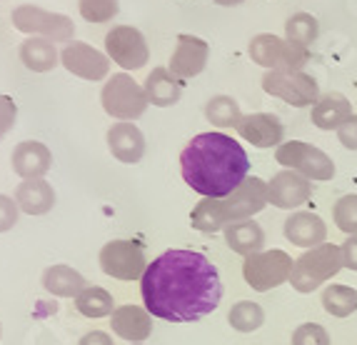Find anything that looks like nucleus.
I'll list each match as a JSON object with an SVG mask.
<instances>
[{
    "label": "nucleus",
    "instance_id": "f8f14e48",
    "mask_svg": "<svg viewBox=\"0 0 357 345\" xmlns=\"http://www.w3.org/2000/svg\"><path fill=\"white\" fill-rule=\"evenodd\" d=\"M105 53L113 63H118L123 68V73L140 71V68L148 66V58H150L148 41L132 25H115L113 30H107Z\"/></svg>",
    "mask_w": 357,
    "mask_h": 345
},
{
    "label": "nucleus",
    "instance_id": "c9c22d12",
    "mask_svg": "<svg viewBox=\"0 0 357 345\" xmlns=\"http://www.w3.org/2000/svg\"><path fill=\"white\" fill-rule=\"evenodd\" d=\"M18 120V105L8 96H0V140L13 131V125Z\"/></svg>",
    "mask_w": 357,
    "mask_h": 345
},
{
    "label": "nucleus",
    "instance_id": "1a4fd4ad",
    "mask_svg": "<svg viewBox=\"0 0 357 345\" xmlns=\"http://www.w3.org/2000/svg\"><path fill=\"white\" fill-rule=\"evenodd\" d=\"M262 90L292 108H312L320 101V85L305 71H268L262 75Z\"/></svg>",
    "mask_w": 357,
    "mask_h": 345
},
{
    "label": "nucleus",
    "instance_id": "473e14b6",
    "mask_svg": "<svg viewBox=\"0 0 357 345\" xmlns=\"http://www.w3.org/2000/svg\"><path fill=\"white\" fill-rule=\"evenodd\" d=\"M77 8H80V15H83L88 23L100 25L118 15L120 0H77Z\"/></svg>",
    "mask_w": 357,
    "mask_h": 345
},
{
    "label": "nucleus",
    "instance_id": "423d86ee",
    "mask_svg": "<svg viewBox=\"0 0 357 345\" xmlns=\"http://www.w3.org/2000/svg\"><path fill=\"white\" fill-rule=\"evenodd\" d=\"M250 60L265 71H303L310 60V48L278 38L273 33H260L250 41Z\"/></svg>",
    "mask_w": 357,
    "mask_h": 345
},
{
    "label": "nucleus",
    "instance_id": "ea45409f",
    "mask_svg": "<svg viewBox=\"0 0 357 345\" xmlns=\"http://www.w3.org/2000/svg\"><path fill=\"white\" fill-rule=\"evenodd\" d=\"M215 6H222V8H235V6H243L245 0H213Z\"/></svg>",
    "mask_w": 357,
    "mask_h": 345
},
{
    "label": "nucleus",
    "instance_id": "aec40b11",
    "mask_svg": "<svg viewBox=\"0 0 357 345\" xmlns=\"http://www.w3.org/2000/svg\"><path fill=\"white\" fill-rule=\"evenodd\" d=\"M110 328L118 338L128 343H143L153 333V316L148 313V308H140V305H120L110 316Z\"/></svg>",
    "mask_w": 357,
    "mask_h": 345
},
{
    "label": "nucleus",
    "instance_id": "2f4dec72",
    "mask_svg": "<svg viewBox=\"0 0 357 345\" xmlns=\"http://www.w3.org/2000/svg\"><path fill=\"white\" fill-rule=\"evenodd\" d=\"M333 221L345 235H357V196H342L333 205Z\"/></svg>",
    "mask_w": 357,
    "mask_h": 345
},
{
    "label": "nucleus",
    "instance_id": "412c9836",
    "mask_svg": "<svg viewBox=\"0 0 357 345\" xmlns=\"http://www.w3.org/2000/svg\"><path fill=\"white\" fill-rule=\"evenodd\" d=\"M350 115H352L350 98H345L342 93H333V90L325 93V96H320V101L310 110V120H312V125L320 128V131H337Z\"/></svg>",
    "mask_w": 357,
    "mask_h": 345
},
{
    "label": "nucleus",
    "instance_id": "2eb2a0df",
    "mask_svg": "<svg viewBox=\"0 0 357 345\" xmlns=\"http://www.w3.org/2000/svg\"><path fill=\"white\" fill-rule=\"evenodd\" d=\"M208 58H210V45L203 38L180 33L178 45H175L173 58H170V73L178 75L180 80H190V78H197L205 71Z\"/></svg>",
    "mask_w": 357,
    "mask_h": 345
},
{
    "label": "nucleus",
    "instance_id": "39448f33",
    "mask_svg": "<svg viewBox=\"0 0 357 345\" xmlns=\"http://www.w3.org/2000/svg\"><path fill=\"white\" fill-rule=\"evenodd\" d=\"M100 103L110 118L126 120V123H135L137 118H143L150 105L145 88L130 73H115L113 78H107L100 90Z\"/></svg>",
    "mask_w": 357,
    "mask_h": 345
},
{
    "label": "nucleus",
    "instance_id": "58836bf2",
    "mask_svg": "<svg viewBox=\"0 0 357 345\" xmlns=\"http://www.w3.org/2000/svg\"><path fill=\"white\" fill-rule=\"evenodd\" d=\"M77 345H115V343H113V338L107 333H102V330H90V333H85L83 338H80Z\"/></svg>",
    "mask_w": 357,
    "mask_h": 345
},
{
    "label": "nucleus",
    "instance_id": "9d476101",
    "mask_svg": "<svg viewBox=\"0 0 357 345\" xmlns=\"http://www.w3.org/2000/svg\"><path fill=\"white\" fill-rule=\"evenodd\" d=\"M10 20L25 36L48 38V41L66 43V45L75 38V25L68 15L45 10V8L38 6H18L10 13Z\"/></svg>",
    "mask_w": 357,
    "mask_h": 345
},
{
    "label": "nucleus",
    "instance_id": "79ce46f5",
    "mask_svg": "<svg viewBox=\"0 0 357 345\" xmlns=\"http://www.w3.org/2000/svg\"><path fill=\"white\" fill-rule=\"evenodd\" d=\"M0 333H3V328H0Z\"/></svg>",
    "mask_w": 357,
    "mask_h": 345
},
{
    "label": "nucleus",
    "instance_id": "c756f323",
    "mask_svg": "<svg viewBox=\"0 0 357 345\" xmlns=\"http://www.w3.org/2000/svg\"><path fill=\"white\" fill-rule=\"evenodd\" d=\"M227 323L238 333H255V330L262 328V323H265V310L255 300H240L227 313Z\"/></svg>",
    "mask_w": 357,
    "mask_h": 345
},
{
    "label": "nucleus",
    "instance_id": "dca6fc26",
    "mask_svg": "<svg viewBox=\"0 0 357 345\" xmlns=\"http://www.w3.org/2000/svg\"><path fill=\"white\" fill-rule=\"evenodd\" d=\"M238 135L245 138L248 143H252L255 148L268 150V148H280L285 140V125L275 113H250L243 115V120L238 123Z\"/></svg>",
    "mask_w": 357,
    "mask_h": 345
},
{
    "label": "nucleus",
    "instance_id": "7c9ffc66",
    "mask_svg": "<svg viewBox=\"0 0 357 345\" xmlns=\"http://www.w3.org/2000/svg\"><path fill=\"white\" fill-rule=\"evenodd\" d=\"M285 38L303 48H310L320 38V23L312 13H292L285 20Z\"/></svg>",
    "mask_w": 357,
    "mask_h": 345
},
{
    "label": "nucleus",
    "instance_id": "c85d7f7f",
    "mask_svg": "<svg viewBox=\"0 0 357 345\" xmlns=\"http://www.w3.org/2000/svg\"><path fill=\"white\" fill-rule=\"evenodd\" d=\"M322 308L333 318H350L357 313V291L350 286H328L322 291Z\"/></svg>",
    "mask_w": 357,
    "mask_h": 345
},
{
    "label": "nucleus",
    "instance_id": "a19ab883",
    "mask_svg": "<svg viewBox=\"0 0 357 345\" xmlns=\"http://www.w3.org/2000/svg\"><path fill=\"white\" fill-rule=\"evenodd\" d=\"M132 345H143V343H132Z\"/></svg>",
    "mask_w": 357,
    "mask_h": 345
},
{
    "label": "nucleus",
    "instance_id": "393cba45",
    "mask_svg": "<svg viewBox=\"0 0 357 345\" xmlns=\"http://www.w3.org/2000/svg\"><path fill=\"white\" fill-rule=\"evenodd\" d=\"M20 63L33 73H48L60 63V53L55 43L48 38H25L20 43Z\"/></svg>",
    "mask_w": 357,
    "mask_h": 345
},
{
    "label": "nucleus",
    "instance_id": "f3484780",
    "mask_svg": "<svg viewBox=\"0 0 357 345\" xmlns=\"http://www.w3.org/2000/svg\"><path fill=\"white\" fill-rule=\"evenodd\" d=\"M282 233H285V240L305 250L328 243V226L312 210H292L285 218Z\"/></svg>",
    "mask_w": 357,
    "mask_h": 345
},
{
    "label": "nucleus",
    "instance_id": "a211bd4d",
    "mask_svg": "<svg viewBox=\"0 0 357 345\" xmlns=\"http://www.w3.org/2000/svg\"><path fill=\"white\" fill-rule=\"evenodd\" d=\"M107 148H110L115 161L126 163V166H135V163L143 161L145 155V135L135 123L118 120L107 131Z\"/></svg>",
    "mask_w": 357,
    "mask_h": 345
},
{
    "label": "nucleus",
    "instance_id": "0eeeda50",
    "mask_svg": "<svg viewBox=\"0 0 357 345\" xmlns=\"http://www.w3.org/2000/svg\"><path fill=\"white\" fill-rule=\"evenodd\" d=\"M275 161L287 170H295L315 183H328L335 178V161L317 145L303 143V140H285L280 148H275Z\"/></svg>",
    "mask_w": 357,
    "mask_h": 345
},
{
    "label": "nucleus",
    "instance_id": "7ed1b4c3",
    "mask_svg": "<svg viewBox=\"0 0 357 345\" xmlns=\"http://www.w3.org/2000/svg\"><path fill=\"white\" fill-rule=\"evenodd\" d=\"M268 205V183L255 175L240 183V188L225 198H203L190 213V226L200 233L225 230L230 223L248 221Z\"/></svg>",
    "mask_w": 357,
    "mask_h": 345
},
{
    "label": "nucleus",
    "instance_id": "4be33fe9",
    "mask_svg": "<svg viewBox=\"0 0 357 345\" xmlns=\"http://www.w3.org/2000/svg\"><path fill=\"white\" fill-rule=\"evenodd\" d=\"M15 203L25 215H45L55 205V191L45 178L23 180L15 188Z\"/></svg>",
    "mask_w": 357,
    "mask_h": 345
},
{
    "label": "nucleus",
    "instance_id": "e433bc0d",
    "mask_svg": "<svg viewBox=\"0 0 357 345\" xmlns=\"http://www.w3.org/2000/svg\"><path fill=\"white\" fill-rule=\"evenodd\" d=\"M337 138L347 150H357V115L355 113L337 128Z\"/></svg>",
    "mask_w": 357,
    "mask_h": 345
},
{
    "label": "nucleus",
    "instance_id": "5701e85b",
    "mask_svg": "<svg viewBox=\"0 0 357 345\" xmlns=\"http://www.w3.org/2000/svg\"><path fill=\"white\" fill-rule=\"evenodd\" d=\"M145 96L155 108H170L183 98V80L170 73V68H153L145 78Z\"/></svg>",
    "mask_w": 357,
    "mask_h": 345
},
{
    "label": "nucleus",
    "instance_id": "6e6552de",
    "mask_svg": "<svg viewBox=\"0 0 357 345\" xmlns=\"http://www.w3.org/2000/svg\"><path fill=\"white\" fill-rule=\"evenodd\" d=\"M292 265H295V260L287 256L285 250L280 248L262 250V253L245 258L243 278L252 291L268 293L273 288H280L282 283H290Z\"/></svg>",
    "mask_w": 357,
    "mask_h": 345
},
{
    "label": "nucleus",
    "instance_id": "b1692460",
    "mask_svg": "<svg viewBox=\"0 0 357 345\" xmlns=\"http://www.w3.org/2000/svg\"><path fill=\"white\" fill-rule=\"evenodd\" d=\"M225 243L230 250L240 253V256H255V253H262L265 248V230L257 221L248 218V221H238V223H230L225 228Z\"/></svg>",
    "mask_w": 357,
    "mask_h": 345
},
{
    "label": "nucleus",
    "instance_id": "bb28decb",
    "mask_svg": "<svg viewBox=\"0 0 357 345\" xmlns=\"http://www.w3.org/2000/svg\"><path fill=\"white\" fill-rule=\"evenodd\" d=\"M205 120L215 128H220V131L238 128V123L243 120L240 103L232 96H213L205 105Z\"/></svg>",
    "mask_w": 357,
    "mask_h": 345
},
{
    "label": "nucleus",
    "instance_id": "f704fd0d",
    "mask_svg": "<svg viewBox=\"0 0 357 345\" xmlns=\"http://www.w3.org/2000/svg\"><path fill=\"white\" fill-rule=\"evenodd\" d=\"M20 221V208L15 198L3 196L0 193V233H8L10 228H15Z\"/></svg>",
    "mask_w": 357,
    "mask_h": 345
},
{
    "label": "nucleus",
    "instance_id": "f03ea898",
    "mask_svg": "<svg viewBox=\"0 0 357 345\" xmlns=\"http://www.w3.org/2000/svg\"><path fill=\"white\" fill-rule=\"evenodd\" d=\"M180 172L203 198H225L250 175V158L227 133H197L180 153Z\"/></svg>",
    "mask_w": 357,
    "mask_h": 345
},
{
    "label": "nucleus",
    "instance_id": "ddd939ff",
    "mask_svg": "<svg viewBox=\"0 0 357 345\" xmlns=\"http://www.w3.org/2000/svg\"><path fill=\"white\" fill-rule=\"evenodd\" d=\"M60 63L66 66L68 73L83 78V80H102L110 73V58L107 53H100L98 48L88 45L83 41H73L63 45L60 50Z\"/></svg>",
    "mask_w": 357,
    "mask_h": 345
},
{
    "label": "nucleus",
    "instance_id": "72a5a7b5",
    "mask_svg": "<svg viewBox=\"0 0 357 345\" xmlns=\"http://www.w3.org/2000/svg\"><path fill=\"white\" fill-rule=\"evenodd\" d=\"M290 345H330V333L320 323H303L295 328Z\"/></svg>",
    "mask_w": 357,
    "mask_h": 345
},
{
    "label": "nucleus",
    "instance_id": "9b49d317",
    "mask_svg": "<svg viewBox=\"0 0 357 345\" xmlns=\"http://www.w3.org/2000/svg\"><path fill=\"white\" fill-rule=\"evenodd\" d=\"M98 260L102 273L115 280H140L148 270L143 245L135 240H110L102 245Z\"/></svg>",
    "mask_w": 357,
    "mask_h": 345
},
{
    "label": "nucleus",
    "instance_id": "20e7f679",
    "mask_svg": "<svg viewBox=\"0 0 357 345\" xmlns=\"http://www.w3.org/2000/svg\"><path fill=\"white\" fill-rule=\"evenodd\" d=\"M345 268V260H342V248L335 243H322L317 248L305 250L303 256L295 260L290 275V286L298 293H312L328 283L330 278Z\"/></svg>",
    "mask_w": 357,
    "mask_h": 345
},
{
    "label": "nucleus",
    "instance_id": "6ab92c4d",
    "mask_svg": "<svg viewBox=\"0 0 357 345\" xmlns=\"http://www.w3.org/2000/svg\"><path fill=\"white\" fill-rule=\"evenodd\" d=\"M10 166L18 178L36 180V178H43V175L50 170V166H53V155H50V150L45 143L23 140V143L15 145V150H13Z\"/></svg>",
    "mask_w": 357,
    "mask_h": 345
},
{
    "label": "nucleus",
    "instance_id": "4468645a",
    "mask_svg": "<svg viewBox=\"0 0 357 345\" xmlns=\"http://www.w3.org/2000/svg\"><path fill=\"white\" fill-rule=\"evenodd\" d=\"M312 198V180L295 170L275 172L268 183V203L280 210H298Z\"/></svg>",
    "mask_w": 357,
    "mask_h": 345
},
{
    "label": "nucleus",
    "instance_id": "f257e3e1",
    "mask_svg": "<svg viewBox=\"0 0 357 345\" xmlns=\"http://www.w3.org/2000/svg\"><path fill=\"white\" fill-rule=\"evenodd\" d=\"M140 295L153 318L197 323L222 300V280L213 263L195 250H165L140 278Z\"/></svg>",
    "mask_w": 357,
    "mask_h": 345
},
{
    "label": "nucleus",
    "instance_id": "4c0bfd02",
    "mask_svg": "<svg viewBox=\"0 0 357 345\" xmlns=\"http://www.w3.org/2000/svg\"><path fill=\"white\" fill-rule=\"evenodd\" d=\"M340 248H342V260H345V268L355 270V273H357V235H350V238L340 245Z\"/></svg>",
    "mask_w": 357,
    "mask_h": 345
},
{
    "label": "nucleus",
    "instance_id": "cd10ccee",
    "mask_svg": "<svg viewBox=\"0 0 357 345\" xmlns=\"http://www.w3.org/2000/svg\"><path fill=\"white\" fill-rule=\"evenodd\" d=\"M75 308L80 316L85 318H107L113 316L115 303H113V295L105 291V288H98V286H88L80 295L75 298Z\"/></svg>",
    "mask_w": 357,
    "mask_h": 345
},
{
    "label": "nucleus",
    "instance_id": "a878e982",
    "mask_svg": "<svg viewBox=\"0 0 357 345\" xmlns=\"http://www.w3.org/2000/svg\"><path fill=\"white\" fill-rule=\"evenodd\" d=\"M43 288L55 298H77L85 291V278L70 265H50L43 270Z\"/></svg>",
    "mask_w": 357,
    "mask_h": 345
}]
</instances>
